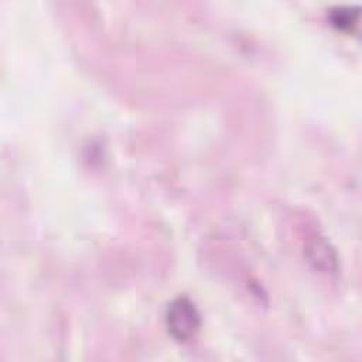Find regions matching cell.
Here are the masks:
<instances>
[{
	"label": "cell",
	"mask_w": 362,
	"mask_h": 362,
	"mask_svg": "<svg viewBox=\"0 0 362 362\" xmlns=\"http://www.w3.org/2000/svg\"><path fill=\"white\" fill-rule=\"evenodd\" d=\"M358 8L352 11L351 7H337L331 11V21L339 30H352V25L356 24Z\"/></svg>",
	"instance_id": "obj_2"
},
{
	"label": "cell",
	"mask_w": 362,
	"mask_h": 362,
	"mask_svg": "<svg viewBox=\"0 0 362 362\" xmlns=\"http://www.w3.org/2000/svg\"><path fill=\"white\" fill-rule=\"evenodd\" d=\"M165 322L168 332L177 341H188L199 328V313L188 297H177L165 311Z\"/></svg>",
	"instance_id": "obj_1"
}]
</instances>
